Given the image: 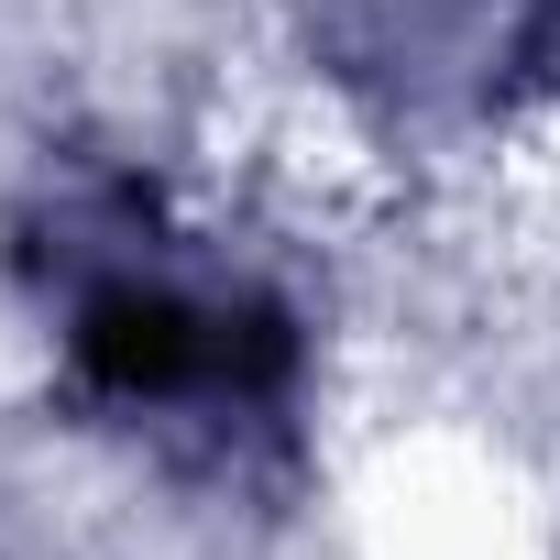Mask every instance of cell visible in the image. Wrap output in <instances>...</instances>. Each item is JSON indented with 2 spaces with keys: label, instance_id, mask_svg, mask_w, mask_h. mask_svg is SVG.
Here are the masks:
<instances>
[{
  "label": "cell",
  "instance_id": "1",
  "mask_svg": "<svg viewBox=\"0 0 560 560\" xmlns=\"http://www.w3.org/2000/svg\"><path fill=\"white\" fill-rule=\"evenodd\" d=\"M298 330L275 308H187L176 287H100L78 308V374L110 396H187V385H231L264 396L287 385Z\"/></svg>",
  "mask_w": 560,
  "mask_h": 560
}]
</instances>
